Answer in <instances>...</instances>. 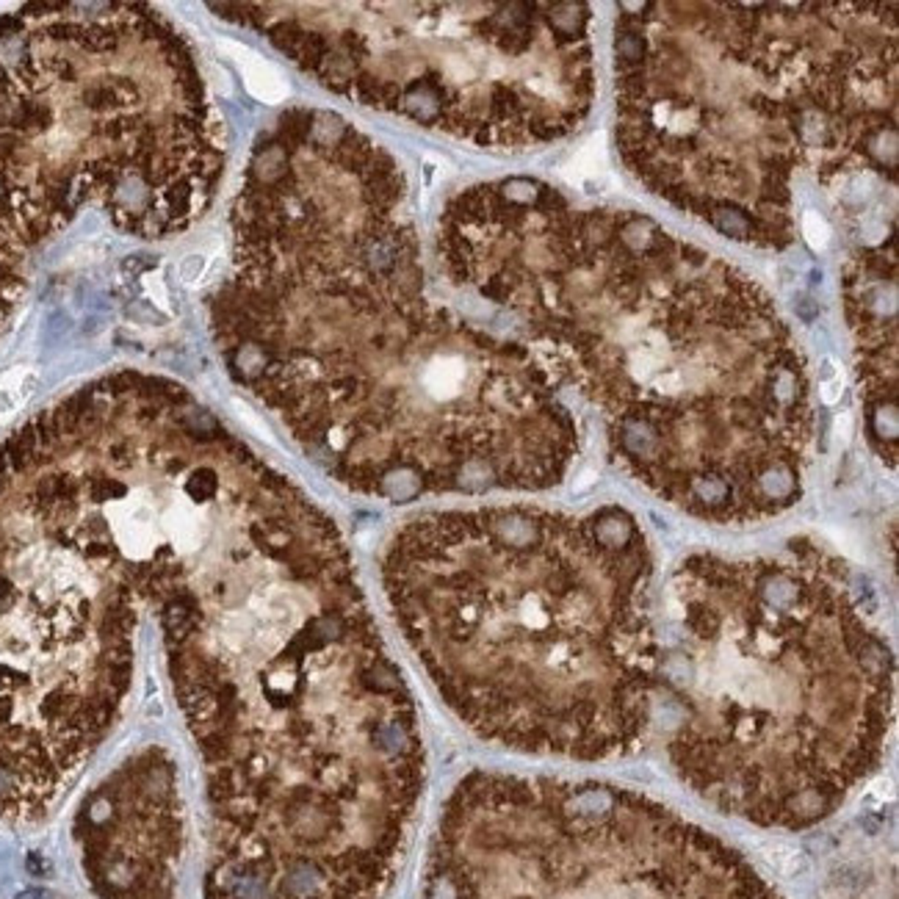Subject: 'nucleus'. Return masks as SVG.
Masks as SVG:
<instances>
[{
	"instance_id": "nucleus-1",
	"label": "nucleus",
	"mask_w": 899,
	"mask_h": 899,
	"mask_svg": "<svg viewBox=\"0 0 899 899\" xmlns=\"http://www.w3.org/2000/svg\"><path fill=\"white\" fill-rule=\"evenodd\" d=\"M0 559L119 587L208 802L205 899H385L427 778L330 515L186 388L119 371L0 443Z\"/></svg>"
},
{
	"instance_id": "nucleus-2",
	"label": "nucleus",
	"mask_w": 899,
	"mask_h": 899,
	"mask_svg": "<svg viewBox=\"0 0 899 899\" xmlns=\"http://www.w3.org/2000/svg\"><path fill=\"white\" fill-rule=\"evenodd\" d=\"M230 232L219 354L340 484L410 501L564 479L578 429L551 365L424 294L404 180Z\"/></svg>"
},
{
	"instance_id": "nucleus-3",
	"label": "nucleus",
	"mask_w": 899,
	"mask_h": 899,
	"mask_svg": "<svg viewBox=\"0 0 899 899\" xmlns=\"http://www.w3.org/2000/svg\"><path fill=\"white\" fill-rule=\"evenodd\" d=\"M438 249L456 285L548 343L656 495L717 523L799 498L813 440L805 357L739 269L634 211H567L534 180L454 197Z\"/></svg>"
},
{
	"instance_id": "nucleus-4",
	"label": "nucleus",
	"mask_w": 899,
	"mask_h": 899,
	"mask_svg": "<svg viewBox=\"0 0 899 899\" xmlns=\"http://www.w3.org/2000/svg\"><path fill=\"white\" fill-rule=\"evenodd\" d=\"M653 564L637 520L537 507L427 512L382 587L438 694L482 739L603 761L645 739L659 683Z\"/></svg>"
},
{
	"instance_id": "nucleus-5",
	"label": "nucleus",
	"mask_w": 899,
	"mask_h": 899,
	"mask_svg": "<svg viewBox=\"0 0 899 899\" xmlns=\"http://www.w3.org/2000/svg\"><path fill=\"white\" fill-rule=\"evenodd\" d=\"M659 683L667 756L714 808L761 827L827 819L883 761L894 656L847 562L816 543L692 557L673 581Z\"/></svg>"
},
{
	"instance_id": "nucleus-6",
	"label": "nucleus",
	"mask_w": 899,
	"mask_h": 899,
	"mask_svg": "<svg viewBox=\"0 0 899 899\" xmlns=\"http://www.w3.org/2000/svg\"><path fill=\"white\" fill-rule=\"evenodd\" d=\"M617 28L626 161L736 241L783 246L791 175L897 164V45L872 6H642Z\"/></svg>"
},
{
	"instance_id": "nucleus-7",
	"label": "nucleus",
	"mask_w": 899,
	"mask_h": 899,
	"mask_svg": "<svg viewBox=\"0 0 899 899\" xmlns=\"http://www.w3.org/2000/svg\"><path fill=\"white\" fill-rule=\"evenodd\" d=\"M225 133L186 33L144 3L0 17V214L33 252L83 208L180 235L211 205Z\"/></svg>"
},
{
	"instance_id": "nucleus-8",
	"label": "nucleus",
	"mask_w": 899,
	"mask_h": 899,
	"mask_svg": "<svg viewBox=\"0 0 899 899\" xmlns=\"http://www.w3.org/2000/svg\"><path fill=\"white\" fill-rule=\"evenodd\" d=\"M321 86L482 147L573 130L592 106L581 3H211Z\"/></svg>"
},
{
	"instance_id": "nucleus-9",
	"label": "nucleus",
	"mask_w": 899,
	"mask_h": 899,
	"mask_svg": "<svg viewBox=\"0 0 899 899\" xmlns=\"http://www.w3.org/2000/svg\"><path fill=\"white\" fill-rule=\"evenodd\" d=\"M418 899H783L731 844L648 794L470 772L446 799Z\"/></svg>"
},
{
	"instance_id": "nucleus-10",
	"label": "nucleus",
	"mask_w": 899,
	"mask_h": 899,
	"mask_svg": "<svg viewBox=\"0 0 899 899\" xmlns=\"http://www.w3.org/2000/svg\"><path fill=\"white\" fill-rule=\"evenodd\" d=\"M136 659L42 617L0 581V813L39 816L109 736Z\"/></svg>"
},
{
	"instance_id": "nucleus-11",
	"label": "nucleus",
	"mask_w": 899,
	"mask_h": 899,
	"mask_svg": "<svg viewBox=\"0 0 899 899\" xmlns=\"http://www.w3.org/2000/svg\"><path fill=\"white\" fill-rule=\"evenodd\" d=\"M75 838L100 899H180L186 808L172 753L150 745L111 770L83 799Z\"/></svg>"
},
{
	"instance_id": "nucleus-12",
	"label": "nucleus",
	"mask_w": 899,
	"mask_h": 899,
	"mask_svg": "<svg viewBox=\"0 0 899 899\" xmlns=\"http://www.w3.org/2000/svg\"><path fill=\"white\" fill-rule=\"evenodd\" d=\"M28 255L22 238L0 219V333L28 288Z\"/></svg>"
},
{
	"instance_id": "nucleus-13",
	"label": "nucleus",
	"mask_w": 899,
	"mask_h": 899,
	"mask_svg": "<svg viewBox=\"0 0 899 899\" xmlns=\"http://www.w3.org/2000/svg\"><path fill=\"white\" fill-rule=\"evenodd\" d=\"M232 56H238V67H241L244 83L252 97H257L263 103H283L288 97V86L271 64H266L263 58H257L255 53H249L238 45L232 47Z\"/></svg>"
},
{
	"instance_id": "nucleus-14",
	"label": "nucleus",
	"mask_w": 899,
	"mask_h": 899,
	"mask_svg": "<svg viewBox=\"0 0 899 899\" xmlns=\"http://www.w3.org/2000/svg\"><path fill=\"white\" fill-rule=\"evenodd\" d=\"M802 235H805V241L813 246V249H825L827 246V241H830V225L825 222V216L822 214H816V211H805L802 214Z\"/></svg>"
},
{
	"instance_id": "nucleus-15",
	"label": "nucleus",
	"mask_w": 899,
	"mask_h": 899,
	"mask_svg": "<svg viewBox=\"0 0 899 899\" xmlns=\"http://www.w3.org/2000/svg\"><path fill=\"white\" fill-rule=\"evenodd\" d=\"M19 899H39L36 894H25V897H19Z\"/></svg>"
}]
</instances>
